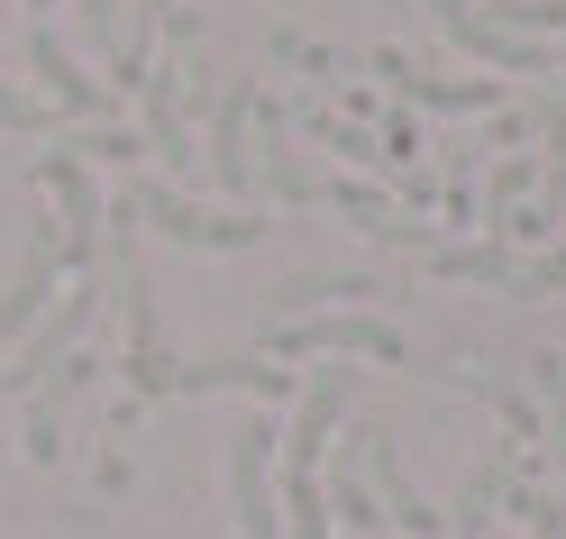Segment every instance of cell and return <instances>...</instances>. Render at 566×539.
Instances as JSON below:
<instances>
[{
    "mask_svg": "<svg viewBox=\"0 0 566 539\" xmlns=\"http://www.w3.org/2000/svg\"><path fill=\"white\" fill-rule=\"evenodd\" d=\"M220 494L238 539H283V429L274 421H238L220 448Z\"/></svg>",
    "mask_w": 566,
    "mask_h": 539,
    "instance_id": "obj_1",
    "label": "cell"
},
{
    "mask_svg": "<svg viewBox=\"0 0 566 539\" xmlns=\"http://www.w3.org/2000/svg\"><path fill=\"white\" fill-rule=\"evenodd\" d=\"M265 356H302V366H329V356H375V366H402V330L384 311H311V320H274Z\"/></svg>",
    "mask_w": 566,
    "mask_h": 539,
    "instance_id": "obj_2",
    "label": "cell"
},
{
    "mask_svg": "<svg viewBox=\"0 0 566 539\" xmlns=\"http://www.w3.org/2000/svg\"><path fill=\"white\" fill-rule=\"evenodd\" d=\"M338 421H347V366H311L293 384V421H283V485H321Z\"/></svg>",
    "mask_w": 566,
    "mask_h": 539,
    "instance_id": "obj_3",
    "label": "cell"
},
{
    "mask_svg": "<svg viewBox=\"0 0 566 539\" xmlns=\"http://www.w3.org/2000/svg\"><path fill=\"white\" fill-rule=\"evenodd\" d=\"M201 174H210L229 201L256 193V74H229L220 111H210V137H201Z\"/></svg>",
    "mask_w": 566,
    "mask_h": 539,
    "instance_id": "obj_4",
    "label": "cell"
},
{
    "mask_svg": "<svg viewBox=\"0 0 566 539\" xmlns=\"http://www.w3.org/2000/svg\"><path fill=\"white\" fill-rule=\"evenodd\" d=\"M128 210H137V220H147L156 238L201 247V257H210V247H256V238H265V220H220V210L184 201L174 184H156V174H147V184H128Z\"/></svg>",
    "mask_w": 566,
    "mask_h": 539,
    "instance_id": "obj_5",
    "label": "cell"
},
{
    "mask_svg": "<svg viewBox=\"0 0 566 539\" xmlns=\"http://www.w3.org/2000/svg\"><path fill=\"white\" fill-rule=\"evenodd\" d=\"M92 320H101V293H92V283H74V293H64L38 330H28V356H19V366H0V384H10V393H38L55 366H74V356H83Z\"/></svg>",
    "mask_w": 566,
    "mask_h": 539,
    "instance_id": "obj_6",
    "label": "cell"
},
{
    "mask_svg": "<svg viewBox=\"0 0 566 539\" xmlns=\"http://www.w3.org/2000/svg\"><path fill=\"white\" fill-rule=\"evenodd\" d=\"M38 184L64 201V210H55V238H64V266L83 274V266H92V247H101V184L83 174L74 147H46V156H38Z\"/></svg>",
    "mask_w": 566,
    "mask_h": 539,
    "instance_id": "obj_7",
    "label": "cell"
},
{
    "mask_svg": "<svg viewBox=\"0 0 566 539\" xmlns=\"http://www.w3.org/2000/svg\"><path fill=\"white\" fill-rule=\"evenodd\" d=\"M28 74L46 83V111H83V120H111V83L83 74V55L55 38V19H28Z\"/></svg>",
    "mask_w": 566,
    "mask_h": 539,
    "instance_id": "obj_8",
    "label": "cell"
},
{
    "mask_svg": "<svg viewBox=\"0 0 566 539\" xmlns=\"http://www.w3.org/2000/svg\"><path fill=\"white\" fill-rule=\"evenodd\" d=\"M439 28H448L475 64H493V74H557V64H566L557 46H530V38H512V28H493L484 0H439Z\"/></svg>",
    "mask_w": 566,
    "mask_h": 539,
    "instance_id": "obj_9",
    "label": "cell"
},
{
    "mask_svg": "<svg viewBox=\"0 0 566 539\" xmlns=\"http://www.w3.org/2000/svg\"><path fill=\"white\" fill-rule=\"evenodd\" d=\"M55 274H64V238H55V220H38V229H28V247H19V274H10V293H0V339H28V330L46 320Z\"/></svg>",
    "mask_w": 566,
    "mask_h": 539,
    "instance_id": "obj_10",
    "label": "cell"
},
{
    "mask_svg": "<svg viewBox=\"0 0 566 539\" xmlns=\"http://www.w3.org/2000/svg\"><path fill=\"white\" fill-rule=\"evenodd\" d=\"M375 74L402 101H420V111H503V83L493 74H420L411 55H375Z\"/></svg>",
    "mask_w": 566,
    "mask_h": 539,
    "instance_id": "obj_11",
    "label": "cell"
},
{
    "mask_svg": "<svg viewBox=\"0 0 566 539\" xmlns=\"http://www.w3.org/2000/svg\"><path fill=\"white\" fill-rule=\"evenodd\" d=\"M174 384L184 393H220V384H238V393H293V375H283L274 356H210V366H184Z\"/></svg>",
    "mask_w": 566,
    "mask_h": 539,
    "instance_id": "obj_12",
    "label": "cell"
},
{
    "mask_svg": "<svg viewBox=\"0 0 566 539\" xmlns=\"http://www.w3.org/2000/svg\"><path fill=\"white\" fill-rule=\"evenodd\" d=\"M530 120L548 137V193H539V210H530L521 229H557L566 220V101H530Z\"/></svg>",
    "mask_w": 566,
    "mask_h": 539,
    "instance_id": "obj_13",
    "label": "cell"
},
{
    "mask_svg": "<svg viewBox=\"0 0 566 539\" xmlns=\"http://www.w3.org/2000/svg\"><path fill=\"white\" fill-rule=\"evenodd\" d=\"M293 137H321V147H329V156H347V165H375V156H384V137H375V128L321 111V101H302V111H293Z\"/></svg>",
    "mask_w": 566,
    "mask_h": 539,
    "instance_id": "obj_14",
    "label": "cell"
},
{
    "mask_svg": "<svg viewBox=\"0 0 566 539\" xmlns=\"http://www.w3.org/2000/svg\"><path fill=\"white\" fill-rule=\"evenodd\" d=\"M347 293H375L366 274H293V283H274V320H311V311H338Z\"/></svg>",
    "mask_w": 566,
    "mask_h": 539,
    "instance_id": "obj_15",
    "label": "cell"
},
{
    "mask_svg": "<svg viewBox=\"0 0 566 539\" xmlns=\"http://www.w3.org/2000/svg\"><path fill=\"white\" fill-rule=\"evenodd\" d=\"M256 165H265L274 201H311V174L293 165V120H265V128H256Z\"/></svg>",
    "mask_w": 566,
    "mask_h": 539,
    "instance_id": "obj_16",
    "label": "cell"
},
{
    "mask_svg": "<svg viewBox=\"0 0 566 539\" xmlns=\"http://www.w3.org/2000/svg\"><path fill=\"white\" fill-rule=\"evenodd\" d=\"M439 274L448 283H521V257H512V247H439Z\"/></svg>",
    "mask_w": 566,
    "mask_h": 539,
    "instance_id": "obj_17",
    "label": "cell"
},
{
    "mask_svg": "<svg viewBox=\"0 0 566 539\" xmlns=\"http://www.w3.org/2000/svg\"><path fill=\"white\" fill-rule=\"evenodd\" d=\"M484 19L512 28V38H530V46H557L566 38V0H493Z\"/></svg>",
    "mask_w": 566,
    "mask_h": 539,
    "instance_id": "obj_18",
    "label": "cell"
},
{
    "mask_svg": "<svg viewBox=\"0 0 566 539\" xmlns=\"http://www.w3.org/2000/svg\"><path fill=\"white\" fill-rule=\"evenodd\" d=\"M521 375H530V393L548 403V439H557V457H566V356H557V348H539Z\"/></svg>",
    "mask_w": 566,
    "mask_h": 539,
    "instance_id": "obj_19",
    "label": "cell"
},
{
    "mask_svg": "<svg viewBox=\"0 0 566 539\" xmlns=\"http://www.w3.org/2000/svg\"><path fill=\"white\" fill-rule=\"evenodd\" d=\"M119 10H128V0H74V19H83V46H92L101 64H111V74H119Z\"/></svg>",
    "mask_w": 566,
    "mask_h": 539,
    "instance_id": "obj_20",
    "label": "cell"
},
{
    "mask_svg": "<svg viewBox=\"0 0 566 539\" xmlns=\"http://www.w3.org/2000/svg\"><path fill=\"white\" fill-rule=\"evenodd\" d=\"M283 539H329V494L321 485H283Z\"/></svg>",
    "mask_w": 566,
    "mask_h": 539,
    "instance_id": "obj_21",
    "label": "cell"
},
{
    "mask_svg": "<svg viewBox=\"0 0 566 539\" xmlns=\"http://www.w3.org/2000/svg\"><path fill=\"white\" fill-rule=\"evenodd\" d=\"M503 512H512L530 539H566V512H557L548 494H530V485H512V502H503Z\"/></svg>",
    "mask_w": 566,
    "mask_h": 539,
    "instance_id": "obj_22",
    "label": "cell"
},
{
    "mask_svg": "<svg viewBox=\"0 0 566 539\" xmlns=\"http://www.w3.org/2000/svg\"><path fill=\"white\" fill-rule=\"evenodd\" d=\"M55 111H46V101L38 92H19V83H0V128H46Z\"/></svg>",
    "mask_w": 566,
    "mask_h": 539,
    "instance_id": "obj_23",
    "label": "cell"
},
{
    "mask_svg": "<svg viewBox=\"0 0 566 539\" xmlns=\"http://www.w3.org/2000/svg\"><path fill=\"white\" fill-rule=\"evenodd\" d=\"M28 19H55V0H28Z\"/></svg>",
    "mask_w": 566,
    "mask_h": 539,
    "instance_id": "obj_24",
    "label": "cell"
},
{
    "mask_svg": "<svg viewBox=\"0 0 566 539\" xmlns=\"http://www.w3.org/2000/svg\"><path fill=\"white\" fill-rule=\"evenodd\" d=\"M484 539H493V530H484Z\"/></svg>",
    "mask_w": 566,
    "mask_h": 539,
    "instance_id": "obj_25",
    "label": "cell"
}]
</instances>
